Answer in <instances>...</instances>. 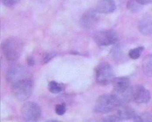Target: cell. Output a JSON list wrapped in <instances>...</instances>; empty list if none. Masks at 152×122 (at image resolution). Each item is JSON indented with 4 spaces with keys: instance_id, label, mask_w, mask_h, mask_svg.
<instances>
[{
    "instance_id": "8fae6325",
    "label": "cell",
    "mask_w": 152,
    "mask_h": 122,
    "mask_svg": "<svg viewBox=\"0 0 152 122\" xmlns=\"http://www.w3.org/2000/svg\"><path fill=\"white\" fill-rule=\"evenodd\" d=\"M117 115L122 120H128L133 119L137 115V113L133 109L129 106L122 105L118 106Z\"/></svg>"
},
{
    "instance_id": "3957f363",
    "label": "cell",
    "mask_w": 152,
    "mask_h": 122,
    "mask_svg": "<svg viewBox=\"0 0 152 122\" xmlns=\"http://www.w3.org/2000/svg\"><path fill=\"white\" fill-rule=\"evenodd\" d=\"M120 106L118 98L115 94H105L98 98L95 104V110L99 113H107Z\"/></svg>"
},
{
    "instance_id": "4fadbf2b",
    "label": "cell",
    "mask_w": 152,
    "mask_h": 122,
    "mask_svg": "<svg viewBox=\"0 0 152 122\" xmlns=\"http://www.w3.org/2000/svg\"><path fill=\"white\" fill-rule=\"evenodd\" d=\"M142 71L146 76L152 77V54L145 56L142 61Z\"/></svg>"
},
{
    "instance_id": "603a6c76",
    "label": "cell",
    "mask_w": 152,
    "mask_h": 122,
    "mask_svg": "<svg viewBox=\"0 0 152 122\" xmlns=\"http://www.w3.org/2000/svg\"><path fill=\"white\" fill-rule=\"evenodd\" d=\"M27 61L28 65L30 67H32L35 64V61L32 57L29 56L28 57Z\"/></svg>"
},
{
    "instance_id": "5b68a950",
    "label": "cell",
    "mask_w": 152,
    "mask_h": 122,
    "mask_svg": "<svg viewBox=\"0 0 152 122\" xmlns=\"http://www.w3.org/2000/svg\"><path fill=\"white\" fill-rule=\"evenodd\" d=\"M128 95L130 101H134L138 104L148 103L151 98L150 91L140 84L130 87L128 90Z\"/></svg>"
},
{
    "instance_id": "277c9868",
    "label": "cell",
    "mask_w": 152,
    "mask_h": 122,
    "mask_svg": "<svg viewBox=\"0 0 152 122\" xmlns=\"http://www.w3.org/2000/svg\"><path fill=\"white\" fill-rule=\"evenodd\" d=\"M95 78L98 84L106 85L115 78V72L110 64L107 62L99 63L95 69Z\"/></svg>"
},
{
    "instance_id": "9c48e42d",
    "label": "cell",
    "mask_w": 152,
    "mask_h": 122,
    "mask_svg": "<svg viewBox=\"0 0 152 122\" xmlns=\"http://www.w3.org/2000/svg\"><path fill=\"white\" fill-rule=\"evenodd\" d=\"M117 6L114 0H99L95 11L100 14H109L113 13Z\"/></svg>"
},
{
    "instance_id": "30bf717a",
    "label": "cell",
    "mask_w": 152,
    "mask_h": 122,
    "mask_svg": "<svg viewBox=\"0 0 152 122\" xmlns=\"http://www.w3.org/2000/svg\"><path fill=\"white\" fill-rule=\"evenodd\" d=\"M114 92L122 93L126 91L130 87V81L127 77H115L112 81Z\"/></svg>"
},
{
    "instance_id": "7c38bea8",
    "label": "cell",
    "mask_w": 152,
    "mask_h": 122,
    "mask_svg": "<svg viewBox=\"0 0 152 122\" xmlns=\"http://www.w3.org/2000/svg\"><path fill=\"white\" fill-rule=\"evenodd\" d=\"M140 32L146 36H152V19L144 18L140 20L138 24Z\"/></svg>"
},
{
    "instance_id": "d4e9b609",
    "label": "cell",
    "mask_w": 152,
    "mask_h": 122,
    "mask_svg": "<svg viewBox=\"0 0 152 122\" xmlns=\"http://www.w3.org/2000/svg\"></svg>"
},
{
    "instance_id": "cb8c5ba5",
    "label": "cell",
    "mask_w": 152,
    "mask_h": 122,
    "mask_svg": "<svg viewBox=\"0 0 152 122\" xmlns=\"http://www.w3.org/2000/svg\"><path fill=\"white\" fill-rule=\"evenodd\" d=\"M46 122H59L58 121H56V120H49V121H47Z\"/></svg>"
},
{
    "instance_id": "d6986e66",
    "label": "cell",
    "mask_w": 152,
    "mask_h": 122,
    "mask_svg": "<svg viewBox=\"0 0 152 122\" xmlns=\"http://www.w3.org/2000/svg\"><path fill=\"white\" fill-rule=\"evenodd\" d=\"M21 0H1L3 4L8 7H13L19 3Z\"/></svg>"
},
{
    "instance_id": "ac0fdd59",
    "label": "cell",
    "mask_w": 152,
    "mask_h": 122,
    "mask_svg": "<svg viewBox=\"0 0 152 122\" xmlns=\"http://www.w3.org/2000/svg\"><path fill=\"white\" fill-rule=\"evenodd\" d=\"M139 5L136 0H129L127 4V7L129 9L132 11H136L139 8Z\"/></svg>"
},
{
    "instance_id": "ffe728a7",
    "label": "cell",
    "mask_w": 152,
    "mask_h": 122,
    "mask_svg": "<svg viewBox=\"0 0 152 122\" xmlns=\"http://www.w3.org/2000/svg\"><path fill=\"white\" fill-rule=\"evenodd\" d=\"M121 120L117 115H108L104 119V121L107 122H115L121 121Z\"/></svg>"
},
{
    "instance_id": "e0dca14e",
    "label": "cell",
    "mask_w": 152,
    "mask_h": 122,
    "mask_svg": "<svg viewBox=\"0 0 152 122\" xmlns=\"http://www.w3.org/2000/svg\"><path fill=\"white\" fill-rule=\"evenodd\" d=\"M56 113L59 115H63L65 113L66 110V104L63 103L62 104H57L56 106Z\"/></svg>"
},
{
    "instance_id": "8992f818",
    "label": "cell",
    "mask_w": 152,
    "mask_h": 122,
    "mask_svg": "<svg viewBox=\"0 0 152 122\" xmlns=\"http://www.w3.org/2000/svg\"><path fill=\"white\" fill-rule=\"evenodd\" d=\"M21 113L24 121L26 122H37L41 118L42 110L36 102H27L23 105Z\"/></svg>"
},
{
    "instance_id": "ba28073f",
    "label": "cell",
    "mask_w": 152,
    "mask_h": 122,
    "mask_svg": "<svg viewBox=\"0 0 152 122\" xmlns=\"http://www.w3.org/2000/svg\"><path fill=\"white\" fill-rule=\"evenodd\" d=\"M98 13L95 10L86 11L80 18V24L86 28L92 27L98 21Z\"/></svg>"
},
{
    "instance_id": "7a4b0ae2",
    "label": "cell",
    "mask_w": 152,
    "mask_h": 122,
    "mask_svg": "<svg viewBox=\"0 0 152 122\" xmlns=\"http://www.w3.org/2000/svg\"><path fill=\"white\" fill-rule=\"evenodd\" d=\"M2 50L4 56L8 61L18 60L23 50V44L18 38H11L6 39L2 44Z\"/></svg>"
},
{
    "instance_id": "5bb4252c",
    "label": "cell",
    "mask_w": 152,
    "mask_h": 122,
    "mask_svg": "<svg viewBox=\"0 0 152 122\" xmlns=\"http://www.w3.org/2000/svg\"><path fill=\"white\" fill-rule=\"evenodd\" d=\"M144 49V47L140 46L131 49L129 52V55L131 59L136 60L141 56Z\"/></svg>"
},
{
    "instance_id": "7402d4cb",
    "label": "cell",
    "mask_w": 152,
    "mask_h": 122,
    "mask_svg": "<svg viewBox=\"0 0 152 122\" xmlns=\"http://www.w3.org/2000/svg\"><path fill=\"white\" fill-rule=\"evenodd\" d=\"M138 4L140 5H147L152 3V0H136Z\"/></svg>"
},
{
    "instance_id": "52a82bcc",
    "label": "cell",
    "mask_w": 152,
    "mask_h": 122,
    "mask_svg": "<svg viewBox=\"0 0 152 122\" xmlns=\"http://www.w3.org/2000/svg\"><path fill=\"white\" fill-rule=\"evenodd\" d=\"M93 38L99 46H107L116 43L118 40V36L113 30H103L94 33Z\"/></svg>"
},
{
    "instance_id": "44dd1931",
    "label": "cell",
    "mask_w": 152,
    "mask_h": 122,
    "mask_svg": "<svg viewBox=\"0 0 152 122\" xmlns=\"http://www.w3.org/2000/svg\"><path fill=\"white\" fill-rule=\"evenodd\" d=\"M55 54L54 53H46L43 56V62L45 63L49 62L50 60L52 59L54 57Z\"/></svg>"
},
{
    "instance_id": "9a60e30c",
    "label": "cell",
    "mask_w": 152,
    "mask_h": 122,
    "mask_svg": "<svg viewBox=\"0 0 152 122\" xmlns=\"http://www.w3.org/2000/svg\"><path fill=\"white\" fill-rule=\"evenodd\" d=\"M134 121L137 122H152V114L149 112H144L140 115L137 114L133 118Z\"/></svg>"
},
{
    "instance_id": "6da1fadb",
    "label": "cell",
    "mask_w": 152,
    "mask_h": 122,
    "mask_svg": "<svg viewBox=\"0 0 152 122\" xmlns=\"http://www.w3.org/2000/svg\"><path fill=\"white\" fill-rule=\"evenodd\" d=\"M7 80L17 99L25 101L30 97L33 91V81L25 67L16 66L10 68L7 73Z\"/></svg>"
},
{
    "instance_id": "2e32d148",
    "label": "cell",
    "mask_w": 152,
    "mask_h": 122,
    "mask_svg": "<svg viewBox=\"0 0 152 122\" xmlns=\"http://www.w3.org/2000/svg\"><path fill=\"white\" fill-rule=\"evenodd\" d=\"M48 87L49 91L53 94H58L63 91V87L61 85L55 81L50 82L48 84Z\"/></svg>"
}]
</instances>
